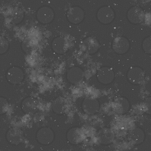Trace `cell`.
<instances>
[{
	"label": "cell",
	"mask_w": 151,
	"mask_h": 151,
	"mask_svg": "<svg viewBox=\"0 0 151 151\" xmlns=\"http://www.w3.org/2000/svg\"><path fill=\"white\" fill-rule=\"evenodd\" d=\"M142 47L146 53L151 55V36L147 37L143 40Z\"/></svg>",
	"instance_id": "11"
},
{
	"label": "cell",
	"mask_w": 151,
	"mask_h": 151,
	"mask_svg": "<svg viewBox=\"0 0 151 151\" xmlns=\"http://www.w3.org/2000/svg\"><path fill=\"white\" fill-rule=\"evenodd\" d=\"M37 138L41 143L48 144L52 141L53 134L52 131L48 128H43L39 130L37 134Z\"/></svg>",
	"instance_id": "8"
},
{
	"label": "cell",
	"mask_w": 151,
	"mask_h": 151,
	"mask_svg": "<svg viewBox=\"0 0 151 151\" xmlns=\"http://www.w3.org/2000/svg\"><path fill=\"white\" fill-rule=\"evenodd\" d=\"M83 43L85 50L88 53H93L98 49V42L93 37L87 38Z\"/></svg>",
	"instance_id": "9"
},
{
	"label": "cell",
	"mask_w": 151,
	"mask_h": 151,
	"mask_svg": "<svg viewBox=\"0 0 151 151\" xmlns=\"http://www.w3.org/2000/svg\"><path fill=\"white\" fill-rule=\"evenodd\" d=\"M112 47L114 51L119 54H123L129 50L130 43L129 40L123 36H118L113 40Z\"/></svg>",
	"instance_id": "2"
},
{
	"label": "cell",
	"mask_w": 151,
	"mask_h": 151,
	"mask_svg": "<svg viewBox=\"0 0 151 151\" xmlns=\"http://www.w3.org/2000/svg\"><path fill=\"white\" fill-rule=\"evenodd\" d=\"M24 73L20 68L13 67L10 68L6 73L8 80L13 84H17L22 81L24 78Z\"/></svg>",
	"instance_id": "6"
},
{
	"label": "cell",
	"mask_w": 151,
	"mask_h": 151,
	"mask_svg": "<svg viewBox=\"0 0 151 151\" xmlns=\"http://www.w3.org/2000/svg\"><path fill=\"white\" fill-rule=\"evenodd\" d=\"M127 17L128 20L133 24H138L144 20L145 14L142 9L137 6H133L128 10Z\"/></svg>",
	"instance_id": "3"
},
{
	"label": "cell",
	"mask_w": 151,
	"mask_h": 151,
	"mask_svg": "<svg viewBox=\"0 0 151 151\" xmlns=\"http://www.w3.org/2000/svg\"><path fill=\"white\" fill-rule=\"evenodd\" d=\"M68 45V42L65 38L59 36L53 40L52 46L55 52L59 54H63L67 50Z\"/></svg>",
	"instance_id": "7"
},
{
	"label": "cell",
	"mask_w": 151,
	"mask_h": 151,
	"mask_svg": "<svg viewBox=\"0 0 151 151\" xmlns=\"http://www.w3.org/2000/svg\"><path fill=\"white\" fill-rule=\"evenodd\" d=\"M54 13L52 9L47 6H43L37 10V17L38 20L43 24H48L53 19Z\"/></svg>",
	"instance_id": "5"
},
{
	"label": "cell",
	"mask_w": 151,
	"mask_h": 151,
	"mask_svg": "<svg viewBox=\"0 0 151 151\" xmlns=\"http://www.w3.org/2000/svg\"><path fill=\"white\" fill-rule=\"evenodd\" d=\"M132 138L134 142L136 144L142 142L144 139V134L140 129L136 128L132 132Z\"/></svg>",
	"instance_id": "10"
},
{
	"label": "cell",
	"mask_w": 151,
	"mask_h": 151,
	"mask_svg": "<svg viewBox=\"0 0 151 151\" xmlns=\"http://www.w3.org/2000/svg\"><path fill=\"white\" fill-rule=\"evenodd\" d=\"M96 17L101 23L107 24L113 20L115 17V13L110 7L104 6L99 9L97 13Z\"/></svg>",
	"instance_id": "1"
},
{
	"label": "cell",
	"mask_w": 151,
	"mask_h": 151,
	"mask_svg": "<svg viewBox=\"0 0 151 151\" xmlns=\"http://www.w3.org/2000/svg\"><path fill=\"white\" fill-rule=\"evenodd\" d=\"M68 20L73 24H78L84 19V13L80 7L77 6H72L69 9L67 12Z\"/></svg>",
	"instance_id": "4"
}]
</instances>
